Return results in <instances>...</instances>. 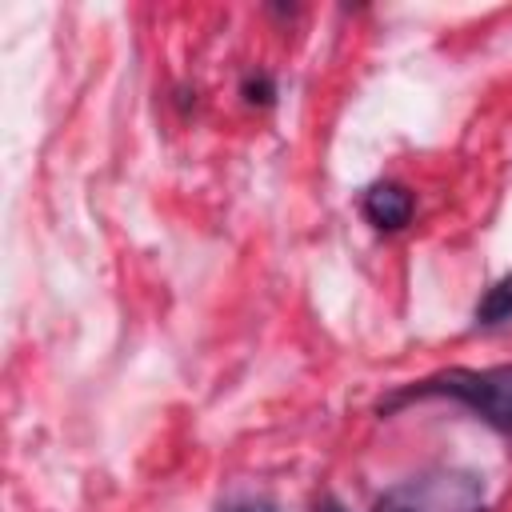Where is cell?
<instances>
[{
    "instance_id": "cell-1",
    "label": "cell",
    "mask_w": 512,
    "mask_h": 512,
    "mask_svg": "<svg viewBox=\"0 0 512 512\" xmlns=\"http://www.w3.org/2000/svg\"><path fill=\"white\" fill-rule=\"evenodd\" d=\"M428 396H448L456 404H464L468 412H476L484 424H492L500 436L512 440V364H492V368H444L436 376H424L400 392H392L380 412H392L400 404L412 400H428Z\"/></svg>"
},
{
    "instance_id": "cell-2",
    "label": "cell",
    "mask_w": 512,
    "mask_h": 512,
    "mask_svg": "<svg viewBox=\"0 0 512 512\" xmlns=\"http://www.w3.org/2000/svg\"><path fill=\"white\" fill-rule=\"evenodd\" d=\"M376 512H488L484 480L464 468H428L376 500Z\"/></svg>"
},
{
    "instance_id": "cell-3",
    "label": "cell",
    "mask_w": 512,
    "mask_h": 512,
    "mask_svg": "<svg viewBox=\"0 0 512 512\" xmlns=\"http://www.w3.org/2000/svg\"><path fill=\"white\" fill-rule=\"evenodd\" d=\"M360 208H364L368 224H376L380 232H400V228L412 220L416 200H412V192H408L404 184H396V180H376L372 188H364Z\"/></svg>"
},
{
    "instance_id": "cell-4",
    "label": "cell",
    "mask_w": 512,
    "mask_h": 512,
    "mask_svg": "<svg viewBox=\"0 0 512 512\" xmlns=\"http://www.w3.org/2000/svg\"><path fill=\"white\" fill-rule=\"evenodd\" d=\"M512 320V272L500 276L476 304V324H504Z\"/></svg>"
},
{
    "instance_id": "cell-5",
    "label": "cell",
    "mask_w": 512,
    "mask_h": 512,
    "mask_svg": "<svg viewBox=\"0 0 512 512\" xmlns=\"http://www.w3.org/2000/svg\"><path fill=\"white\" fill-rule=\"evenodd\" d=\"M220 512H272V504H264V500H236V504H228Z\"/></svg>"
},
{
    "instance_id": "cell-6",
    "label": "cell",
    "mask_w": 512,
    "mask_h": 512,
    "mask_svg": "<svg viewBox=\"0 0 512 512\" xmlns=\"http://www.w3.org/2000/svg\"><path fill=\"white\" fill-rule=\"evenodd\" d=\"M316 512H344V508H340V504H336V500H328V496H324V500H320V504H316Z\"/></svg>"
}]
</instances>
